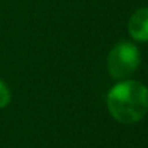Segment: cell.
Instances as JSON below:
<instances>
[{"instance_id": "7a4b0ae2", "label": "cell", "mask_w": 148, "mask_h": 148, "mask_svg": "<svg viewBox=\"0 0 148 148\" xmlns=\"http://www.w3.org/2000/svg\"><path fill=\"white\" fill-rule=\"evenodd\" d=\"M141 56L138 48L127 40L118 42L108 55L106 68L114 79H125L131 76L140 66Z\"/></svg>"}, {"instance_id": "277c9868", "label": "cell", "mask_w": 148, "mask_h": 148, "mask_svg": "<svg viewBox=\"0 0 148 148\" xmlns=\"http://www.w3.org/2000/svg\"><path fill=\"white\" fill-rule=\"evenodd\" d=\"M10 102V91L6 86V84L0 79V109L7 106Z\"/></svg>"}, {"instance_id": "6da1fadb", "label": "cell", "mask_w": 148, "mask_h": 148, "mask_svg": "<svg viewBox=\"0 0 148 148\" xmlns=\"http://www.w3.org/2000/svg\"><path fill=\"white\" fill-rule=\"evenodd\" d=\"M106 106L115 121L137 124L148 111V89L138 81H122L108 92Z\"/></svg>"}, {"instance_id": "3957f363", "label": "cell", "mask_w": 148, "mask_h": 148, "mask_svg": "<svg viewBox=\"0 0 148 148\" xmlns=\"http://www.w3.org/2000/svg\"><path fill=\"white\" fill-rule=\"evenodd\" d=\"M130 36L137 42L148 40V9L143 7L134 12L128 22Z\"/></svg>"}]
</instances>
